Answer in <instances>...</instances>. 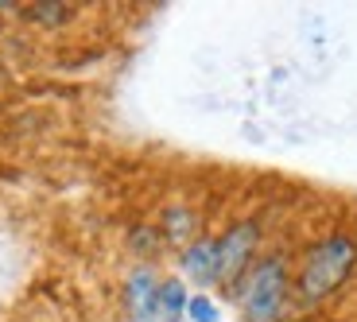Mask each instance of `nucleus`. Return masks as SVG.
Masks as SVG:
<instances>
[{
    "instance_id": "f257e3e1",
    "label": "nucleus",
    "mask_w": 357,
    "mask_h": 322,
    "mask_svg": "<svg viewBox=\"0 0 357 322\" xmlns=\"http://www.w3.org/2000/svg\"><path fill=\"white\" fill-rule=\"evenodd\" d=\"M357 276V233L326 229L303 249L295 264V307H322L342 296Z\"/></svg>"
},
{
    "instance_id": "f03ea898",
    "label": "nucleus",
    "mask_w": 357,
    "mask_h": 322,
    "mask_svg": "<svg viewBox=\"0 0 357 322\" xmlns=\"http://www.w3.org/2000/svg\"><path fill=\"white\" fill-rule=\"evenodd\" d=\"M241 322H287L295 311V268L284 249H264L229 291Z\"/></svg>"
},
{
    "instance_id": "7ed1b4c3",
    "label": "nucleus",
    "mask_w": 357,
    "mask_h": 322,
    "mask_svg": "<svg viewBox=\"0 0 357 322\" xmlns=\"http://www.w3.org/2000/svg\"><path fill=\"white\" fill-rule=\"evenodd\" d=\"M264 252V222L257 214L237 217L218 233V287L233 291Z\"/></svg>"
},
{
    "instance_id": "20e7f679",
    "label": "nucleus",
    "mask_w": 357,
    "mask_h": 322,
    "mask_svg": "<svg viewBox=\"0 0 357 322\" xmlns=\"http://www.w3.org/2000/svg\"><path fill=\"white\" fill-rule=\"evenodd\" d=\"M175 260H178V279L183 284H195L198 291L218 284V237L198 233L187 249L175 252Z\"/></svg>"
},
{
    "instance_id": "39448f33",
    "label": "nucleus",
    "mask_w": 357,
    "mask_h": 322,
    "mask_svg": "<svg viewBox=\"0 0 357 322\" xmlns=\"http://www.w3.org/2000/svg\"><path fill=\"white\" fill-rule=\"evenodd\" d=\"M160 272L152 264H136L128 268L125 276V311L128 322H140V319H152L160 314Z\"/></svg>"
},
{
    "instance_id": "423d86ee",
    "label": "nucleus",
    "mask_w": 357,
    "mask_h": 322,
    "mask_svg": "<svg viewBox=\"0 0 357 322\" xmlns=\"http://www.w3.org/2000/svg\"><path fill=\"white\" fill-rule=\"evenodd\" d=\"M198 210L187 206V202H171V206L160 210V222H155V229H160V241L167 245V249H187L190 241L198 237Z\"/></svg>"
},
{
    "instance_id": "0eeeda50",
    "label": "nucleus",
    "mask_w": 357,
    "mask_h": 322,
    "mask_svg": "<svg viewBox=\"0 0 357 322\" xmlns=\"http://www.w3.org/2000/svg\"><path fill=\"white\" fill-rule=\"evenodd\" d=\"M187 303H190V291L178 276H163L160 279V314L167 322H183L187 319Z\"/></svg>"
},
{
    "instance_id": "6e6552de",
    "label": "nucleus",
    "mask_w": 357,
    "mask_h": 322,
    "mask_svg": "<svg viewBox=\"0 0 357 322\" xmlns=\"http://www.w3.org/2000/svg\"><path fill=\"white\" fill-rule=\"evenodd\" d=\"M24 16L31 20V24H39V27H63V24L74 20V8L70 4H59V0H43V4H31Z\"/></svg>"
},
{
    "instance_id": "1a4fd4ad",
    "label": "nucleus",
    "mask_w": 357,
    "mask_h": 322,
    "mask_svg": "<svg viewBox=\"0 0 357 322\" xmlns=\"http://www.w3.org/2000/svg\"><path fill=\"white\" fill-rule=\"evenodd\" d=\"M187 322H222V307L206 291H190V303H187Z\"/></svg>"
},
{
    "instance_id": "9d476101",
    "label": "nucleus",
    "mask_w": 357,
    "mask_h": 322,
    "mask_svg": "<svg viewBox=\"0 0 357 322\" xmlns=\"http://www.w3.org/2000/svg\"><path fill=\"white\" fill-rule=\"evenodd\" d=\"M128 245H132L140 256H152L155 249H160V229H155V222H144V225H136L132 233H128Z\"/></svg>"
},
{
    "instance_id": "9b49d317",
    "label": "nucleus",
    "mask_w": 357,
    "mask_h": 322,
    "mask_svg": "<svg viewBox=\"0 0 357 322\" xmlns=\"http://www.w3.org/2000/svg\"><path fill=\"white\" fill-rule=\"evenodd\" d=\"M287 322H303V319H287Z\"/></svg>"
}]
</instances>
